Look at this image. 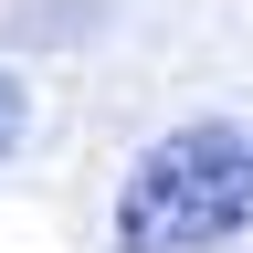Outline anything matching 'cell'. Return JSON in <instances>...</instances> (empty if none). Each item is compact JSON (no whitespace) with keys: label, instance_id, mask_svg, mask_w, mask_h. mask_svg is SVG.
<instances>
[{"label":"cell","instance_id":"1","mask_svg":"<svg viewBox=\"0 0 253 253\" xmlns=\"http://www.w3.org/2000/svg\"><path fill=\"white\" fill-rule=\"evenodd\" d=\"M243 232H253V126L243 116H190L169 137H148L106 211L116 253H232Z\"/></svg>","mask_w":253,"mask_h":253},{"label":"cell","instance_id":"2","mask_svg":"<svg viewBox=\"0 0 253 253\" xmlns=\"http://www.w3.org/2000/svg\"><path fill=\"white\" fill-rule=\"evenodd\" d=\"M21 126H32V95H21V74H11V63H0V158L21 148Z\"/></svg>","mask_w":253,"mask_h":253}]
</instances>
